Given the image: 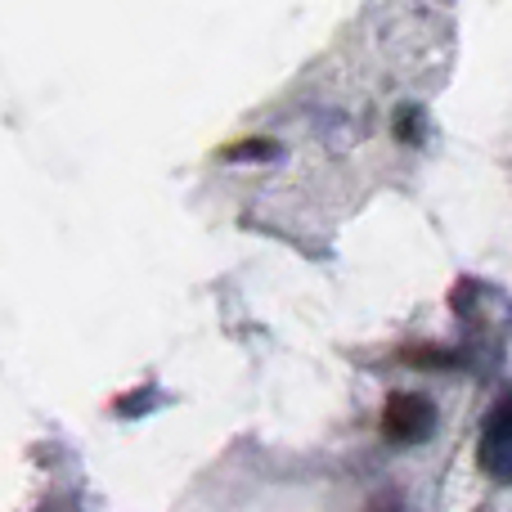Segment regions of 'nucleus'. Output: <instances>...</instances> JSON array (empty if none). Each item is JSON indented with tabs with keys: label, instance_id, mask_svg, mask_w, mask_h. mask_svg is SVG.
<instances>
[{
	"label": "nucleus",
	"instance_id": "nucleus-1",
	"mask_svg": "<svg viewBox=\"0 0 512 512\" xmlns=\"http://www.w3.org/2000/svg\"><path fill=\"white\" fill-rule=\"evenodd\" d=\"M436 427V405L418 391H396L382 405V432L396 445H423Z\"/></svg>",
	"mask_w": 512,
	"mask_h": 512
},
{
	"label": "nucleus",
	"instance_id": "nucleus-2",
	"mask_svg": "<svg viewBox=\"0 0 512 512\" xmlns=\"http://www.w3.org/2000/svg\"><path fill=\"white\" fill-rule=\"evenodd\" d=\"M477 459L490 477H499V481L512 486V391L499 396V405L490 409L486 427H481V454Z\"/></svg>",
	"mask_w": 512,
	"mask_h": 512
},
{
	"label": "nucleus",
	"instance_id": "nucleus-3",
	"mask_svg": "<svg viewBox=\"0 0 512 512\" xmlns=\"http://www.w3.org/2000/svg\"><path fill=\"white\" fill-rule=\"evenodd\" d=\"M225 162H270L279 158V144L265 140V135H252V140H234L230 149H221Z\"/></svg>",
	"mask_w": 512,
	"mask_h": 512
},
{
	"label": "nucleus",
	"instance_id": "nucleus-4",
	"mask_svg": "<svg viewBox=\"0 0 512 512\" xmlns=\"http://www.w3.org/2000/svg\"><path fill=\"white\" fill-rule=\"evenodd\" d=\"M396 135H400L405 144H418V140H423V108H418V104L396 108Z\"/></svg>",
	"mask_w": 512,
	"mask_h": 512
},
{
	"label": "nucleus",
	"instance_id": "nucleus-5",
	"mask_svg": "<svg viewBox=\"0 0 512 512\" xmlns=\"http://www.w3.org/2000/svg\"><path fill=\"white\" fill-rule=\"evenodd\" d=\"M409 364H418V369H450L454 355L450 351H423V346H414V351H405Z\"/></svg>",
	"mask_w": 512,
	"mask_h": 512
},
{
	"label": "nucleus",
	"instance_id": "nucleus-6",
	"mask_svg": "<svg viewBox=\"0 0 512 512\" xmlns=\"http://www.w3.org/2000/svg\"><path fill=\"white\" fill-rule=\"evenodd\" d=\"M131 396L135 400H117V414H122V418H140V414H149V409H153V396H158V391H131Z\"/></svg>",
	"mask_w": 512,
	"mask_h": 512
},
{
	"label": "nucleus",
	"instance_id": "nucleus-7",
	"mask_svg": "<svg viewBox=\"0 0 512 512\" xmlns=\"http://www.w3.org/2000/svg\"><path fill=\"white\" fill-rule=\"evenodd\" d=\"M472 301H477V283H472V279H459V283H454V297H450V306L463 315V310H468Z\"/></svg>",
	"mask_w": 512,
	"mask_h": 512
},
{
	"label": "nucleus",
	"instance_id": "nucleus-8",
	"mask_svg": "<svg viewBox=\"0 0 512 512\" xmlns=\"http://www.w3.org/2000/svg\"><path fill=\"white\" fill-rule=\"evenodd\" d=\"M373 512H400V499L382 495V499H378V504H373Z\"/></svg>",
	"mask_w": 512,
	"mask_h": 512
}]
</instances>
